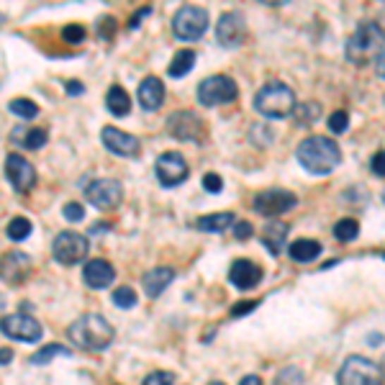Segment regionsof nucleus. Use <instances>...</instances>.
<instances>
[{
    "label": "nucleus",
    "mask_w": 385,
    "mask_h": 385,
    "mask_svg": "<svg viewBox=\"0 0 385 385\" xmlns=\"http://www.w3.org/2000/svg\"><path fill=\"white\" fill-rule=\"evenodd\" d=\"M295 157H298L300 167L306 172H311V175H329L336 164L342 162V152H339L334 139L314 134V136H306V139L298 144Z\"/></svg>",
    "instance_id": "1"
},
{
    "label": "nucleus",
    "mask_w": 385,
    "mask_h": 385,
    "mask_svg": "<svg viewBox=\"0 0 385 385\" xmlns=\"http://www.w3.org/2000/svg\"><path fill=\"white\" fill-rule=\"evenodd\" d=\"M67 336L75 347L85 352H103L114 342V326L100 314H85L78 321H72Z\"/></svg>",
    "instance_id": "2"
},
{
    "label": "nucleus",
    "mask_w": 385,
    "mask_h": 385,
    "mask_svg": "<svg viewBox=\"0 0 385 385\" xmlns=\"http://www.w3.org/2000/svg\"><path fill=\"white\" fill-rule=\"evenodd\" d=\"M383 29L378 23L362 21L355 29V34L350 36V42H347V59L352 64H357V67H365L372 59L378 62L380 49H383Z\"/></svg>",
    "instance_id": "3"
},
{
    "label": "nucleus",
    "mask_w": 385,
    "mask_h": 385,
    "mask_svg": "<svg viewBox=\"0 0 385 385\" xmlns=\"http://www.w3.org/2000/svg\"><path fill=\"white\" fill-rule=\"evenodd\" d=\"M295 108V93L283 82H267L255 93V111L264 118H286Z\"/></svg>",
    "instance_id": "4"
},
{
    "label": "nucleus",
    "mask_w": 385,
    "mask_h": 385,
    "mask_svg": "<svg viewBox=\"0 0 385 385\" xmlns=\"http://www.w3.org/2000/svg\"><path fill=\"white\" fill-rule=\"evenodd\" d=\"M336 385H383V367L367 357L352 355L339 367Z\"/></svg>",
    "instance_id": "5"
},
{
    "label": "nucleus",
    "mask_w": 385,
    "mask_h": 385,
    "mask_svg": "<svg viewBox=\"0 0 385 385\" xmlns=\"http://www.w3.org/2000/svg\"><path fill=\"white\" fill-rule=\"evenodd\" d=\"M208 29V11L198 6H183L172 18V34L183 42H195Z\"/></svg>",
    "instance_id": "6"
},
{
    "label": "nucleus",
    "mask_w": 385,
    "mask_h": 385,
    "mask_svg": "<svg viewBox=\"0 0 385 385\" xmlns=\"http://www.w3.org/2000/svg\"><path fill=\"white\" fill-rule=\"evenodd\" d=\"M236 98H239L236 82L226 75H211L198 85V103L206 108L224 106V103H231Z\"/></svg>",
    "instance_id": "7"
},
{
    "label": "nucleus",
    "mask_w": 385,
    "mask_h": 385,
    "mask_svg": "<svg viewBox=\"0 0 385 385\" xmlns=\"http://www.w3.org/2000/svg\"><path fill=\"white\" fill-rule=\"evenodd\" d=\"M87 236L78 234V231H62L57 234L54 244H51V255L59 264H78L87 257Z\"/></svg>",
    "instance_id": "8"
},
{
    "label": "nucleus",
    "mask_w": 385,
    "mask_h": 385,
    "mask_svg": "<svg viewBox=\"0 0 385 385\" xmlns=\"http://www.w3.org/2000/svg\"><path fill=\"white\" fill-rule=\"evenodd\" d=\"M295 203H298V195L291 190H286V188H267V190L257 192L255 195V211L257 214L267 216V219L280 216V214H288L291 208H295Z\"/></svg>",
    "instance_id": "9"
},
{
    "label": "nucleus",
    "mask_w": 385,
    "mask_h": 385,
    "mask_svg": "<svg viewBox=\"0 0 385 385\" xmlns=\"http://www.w3.org/2000/svg\"><path fill=\"white\" fill-rule=\"evenodd\" d=\"M85 198L90 200L95 208H100V211H114V208H118V203L123 200L121 183H118V180H111V178L93 180V183L85 188Z\"/></svg>",
    "instance_id": "10"
},
{
    "label": "nucleus",
    "mask_w": 385,
    "mask_h": 385,
    "mask_svg": "<svg viewBox=\"0 0 385 385\" xmlns=\"http://www.w3.org/2000/svg\"><path fill=\"white\" fill-rule=\"evenodd\" d=\"M244 39H247L244 16L236 11H226L216 23V42L221 44L224 49H236V47H242Z\"/></svg>",
    "instance_id": "11"
},
{
    "label": "nucleus",
    "mask_w": 385,
    "mask_h": 385,
    "mask_svg": "<svg viewBox=\"0 0 385 385\" xmlns=\"http://www.w3.org/2000/svg\"><path fill=\"white\" fill-rule=\"evenodd\" d=\"M190 170H188V162L183 154L178 152H164L157 159V180L162 188H175L180 183H185Z\"/></svg>",
    "instance_id": "12"
},
{
    "label": "nucleus",
    "mask_w": 385,
    "mask_h": 385,
    "mask_svg": "<svg viewBox=\"0 0 385 385\" xmlns=\"http://www.w3.org/2000/svg\"><path fill=\"white\" fill-rule=\"evenodd\" d=\"M167 131L180 142H200L206 134V126L192 111H178L167 118Z\"/></svg>",
    "instance_id": "13"
},
{
    "label": "nucleus",
    "mask_w": 385,
    "mask_h": 385,
    "mask_svg": "<svg viewBox=\"0 0 385 385\" xmlns=\"http://www.w3.org/2000/svg\"><path fill=\"white\" fill-rule=\"evenodd\" d=\"M3 334L18 342H39L44 336L42 324L29 314H13L3 319Z\"/></svg>",
    "instance_id": "14"
},
{
    "label": "nucleus",
    "mask_w": 385,
    "mask_h": 385,
    "mask_svg": "<svg viewBox=\"0 0 385 385\" xmlns=\"http://www.w3.org/2000/svg\"><path fill=\"white\" fill-rule=\"evenodd\" d=\"M6 175L11 180V185L18 192H29L36 185V170L31 167V162H26V157L21 154H8L6 157Z\"/></svg>",
    "instance_id": "15"
},
{
    "label": "nucleus",
    "mask_w": 385,
    "mask_h": 385,
    "mask_svg": "<svg viewBox=\"0 0 385 385\" xmlns=\"http://www.w3.org/2000/svg\"><path fill=\"white\" fill-rule=\"evenodd\" d=\"M100 139L106 144L108 152H114L118 157H136L139 154V139L121 128H114V126H106L100 131Z\"/></svg>",
    "instance_id": "16"
},
{
    "label": "nucleus",
    "mask_w": 385,
    "mask_h": 385,
    "mask_svg": "<svg viewBox=\"0 0 385 385\" xmlns=\"http://www.w3.org/2000/svg\"><path fill=\"white\" fill-rule=\"evenodd\" d=\"M259 280H262V267L252 262V259H236L231 264V270H228V283L236 286L239 291H250Z\"/></svg>",
    "instance_id": "17"
},
{
    "label": "nucleus",
    "mask_w": 385,
    "mask_h": 385,
    "mask_svg": "<svg viewBox=\"0 0 385 385\" xmlns=\"http://www.w3.org/2000/svg\"><path fill=\"white\" fill-rule=\"evenodd\" d=\"M31 275V259L23 252H8L3 257V280L11 286H18Z\"/></svg>",
    "instance_id": "18"
},
{
    "label": "nucleus",
    "mask_w": 385,
    "mask_h": 385,
    "mask_svg": "<svg viewBox=\"0 0 385 385\" xmlns=\"http://www.w3.org/2000/svg\"><path fill=\"white\" fill-rule=\"evenodd\" d=\"M116 278V270L114 264L106 262V259H90L85 264V270H82V280H85L87 286L93 288V291H103L114 283Z\"/></svg>",
    "instance_id": "19"
},
{
    "label": "nucleus",
    "mask_w": 385,
    "mask_h": 385,
    "mask_svg": "<svg viewBox=\"0 0 385 385\" xmlns=\"http://www.w3.org/2000/svg\"><path fill=\"white\" fill-rule=\"evenodd\" d=\"M136 98H139V106H142L144 111H157V108H162V103H164L162 80L154 78V75L144 78L139 90H136Z\"/></svg>",
    "instance_id": "20"
},
{
    "label": "nucleus",
    "mask_w": 385,
    "mask_h": 385,
    "mask_svg": "<svg viewBox=\"0 0 385 385\" xmlns=\"http://www.w3.org/2000/svg\"><path fill=\"white\" fill-rule=\"evenodd\" d=\"M286 239H288V224L283 221H270L262 228V234H259V242L264 244V250L270 252V255H280V252L286 250Z\"/></svg>",
    "instance_id": "21"
},
{
    "label": "nucleus",
    "mask_w": 385,
    "mask_h": 385,
    "mask_svg": "<svg viewBox=\"0 0 385 385\" xmlns=\"http://www.w3.org/2000/svg\"><path fill=\"white\" fill-rule=\"evenodd\" d=\"M172 280H175V270H172V267H154V270H149L142 278L144 293H147L149 298H157V295H162V291L170 286Z\"/></svg>",
    "instance_id": "22"
},
{
    "label": "nucleus",
    "mask_w": 385,
    "mask_h": 385,
    "mask_svg": "<svg viewBox=\"0 0 385 385\" xmlns=\"http://www.w3.org/2000/svg\"><path fill=\"white\" fill-rule=\"evenodd\" d=\"M236 224V216L234 214H208V216H200L195 221V228L206 231V234H221L226 228H231Z\"/></svg>",
    "instance_id": "23"
},
{
    "label": "nucleus",
    "mask_w": 385,
    "mask_h": 385,
    "mask_svg": "<svg viewBox=\"0 0 385 385\" xmlns=\"http://www.w3.org/2000/svg\"><path fill=\"white\" fill-rule=\"evenodd\" d=\"M321 247L316 239H298V242H293L288 247V255H291L293 262H314L316 257L321 255Z\"/></svg>",
    "instance_id": "24"
},
{
    "label": "nucleus",
    "mask_w": 385,
    "mask_h": 385,
    "mask_svg": "<svg viewBox=\"0 0 385 385\" xmlns=\"http://www.w3.org/2000/svg\"><path fill=\"white\" fill-rule=\"evenodd\" d=\"M106 106L114 116H126L131 111V98L121 85H111L106 95Z\"/></svg>",
    "instance_id": "25"
},
{
    "label": "nucleus",
    "mask_w": 385,
    "mask_h": 385,
    "mask_svg": "<svg viewBox=\"0 0 385 385\" xmlns=\"http://www.w3.org/2000/svg\"><path fill=\"white\" fill-rule=\"evenodd\" d=\"M192 64H195V51L180 49L175 51V57H172L170 67H167V75H170V78H185L188 72L192 70Z\"/></svg>",
    "instance_id": "26"
},
{
    "label": "nucleus",
    "mask_w": 385,
    "mask_h": 385,
    "mask_svg": "<svg viewBox=\"0 0 385 385\" xmlns=\"http://www.w3.org/2000/svg\"><path fill=\"white\" fill-rule=\"evenodd\" d=\"M31 231H34V226H31L29 219H23V216H16V219H11L6 226V234L13 239V242H23V239H29Z\"/></svg>",
    "instance_id": "27"
},
{
    "label": "nucleus",
    "mask_w": 385,
    "mask_h": 385,
    "mask_svg": "<svg viewBox=\"0 0 385 385\" xmlns=\"http://www.w3.org/2000/svg\"><path fill=\"white\" fill-rule=\"evenodd\" d=\"M70 357L72 352L64 347V344H47V347H42V350L36 352L34 357H31V362L34 365H47L49 360H54V357Z\"/></svg>",
    "instance_id": "28"
},
{
    "label": "nucleus",
    "mask_w": 385,
    "mask_h": 385,
    "mask_svg": "<svg viewBox=\"0 0 385 385\" xmlns=\"http://www.w3.org/2000/svg\"><path fill=\"white\" fill-rule=\"evenodd\" d=\"M357 234H360V224L355 219H342L334 224V236L339 242H355Z\"/></svg>",
    "instance_id": "29"
},
{
    "label": "nucleus",
    "mask_w": 385,
    "mask_h": 385,
    "mask_svg": "<svg viewBox=\"0 0 385 385\" xmlns=\"http://www.w3.org/2000/svg\"><path fill=\"white\" fill-rule=\"evenodd\" d=\"M8 111L16 116H21V118H34L36 114H39V108H36L34 100L29 98H13L11 103H8Z\"/></svg>",
    "instance_id": "30"
},
{
    "label": "nucleus",
    "mask_w": 385,
    "mask_h": 385,
    "mask_svg": "<svg viewBox=\"0 0 385 385\" xmlns=\"http://www.w3.org/2000/svg\"><path fill=\"white\" fill-rule=\"evenodd\" d=\"M47 139H49L47 128L34 126L23 134V147H26V149H42V147H47Z\"/></svg>",
    "instance_id": "31"
},
{
    "label": "nucleus",
    "mask_w": 385,
    "mask_h": 385,
    "mask_svg": "<svg viewBox=\"0 0 385 385\" xmlns=\"http://www.w3.org/2000/svg\"><path fill=\"white\" fill-rule=\"evenodd\" d=\"M303 372L298 370V367H283V370L278 372V378H275V383L272 385H303Z\"/></svg>",
    "instance_id": "32"
},
{
    "label": "nucleus",
    "mask_w": 385,
    "mask_h": 385,
    "mask_svg": "<svg viewBox=\"0 0 385 385\" xmlns=\"http://www.w3.org/2000/svg\"><path fill=\"white\" fill-rule=\"evenodd\" d=\"M347 126H350V114L347 111H334L329 116V131L331 134H344Z\"/></svg>",
    "instance_id": "33"
},
{
    "label": "nucleus",
    "mask_w": 385,
    "mask_h": 385,
    "mask_svg": "<svg viewBox=\"0 0 385 385\" xmlns=\"http://www.w3.org/2000/svg\"><path fill=\"white\" fill-rule=\"evenodd\" d=\"M114 303L118 308H134L136 306V293L128 286H121L118 291H114Z\"/></svg>",
    "instance_id": "34"
},
{
    "label": "nucleus",
    "mask_w": 385,
    "mask_h": 385,
    "mask_svg": "<svg viewBox=\"0 0 385 385\" xmlns=\"http://www.w3.org/2000/svg\"><path fill=\"white\" fill-rule=\"evenodd\" d=\"M85 36H87L85 26H80V23H70V26H64L62 29V39L67 44H82L85 42Z\"/></svg>",
    "instance_id": "35"
},
{
    "label": "nucleus",
    "mask_w": 385,
    "mask_h": 385,
    "mask_svg": "<svg viewBox=\"0 0 385 385\" xmlns=\"http://www.w3.org/2000/svg\"><path fill=\"white\" fill-rule=\"evenodd\" d=\"M142 385H175V375L172 372H164V370H157L147 375Z\"/></svg>",
    "instance_id": "36"
},
{
    "label": "nucleus",
    "mask_w": 385,
    "mask_h": 385,
    "mask_svg": "<svg viewBox=\"0 0 385 385\" xmlns=\"http://www.w3.org/2000/svg\"><path fill=\"white\" fill-rule=\"evenodd\" d=\"M62 216L67 219V221L78 224V221H82V219H85V208L80 206V203H67V206L62 208Z\"/></svg>",
    "instance_id": "37"
},
{
    "label": "nucleus",
    "mask_w": 385,
    "mask_h": 385,
    "mask_svg": "<svg viewBox=\"0 0 385 385\" xmlns=\"http://www.w3.org/2000/svg\"><path fill=\"white\" fill-rule=\"evenodd\" d=\"M257 306H259V300H242V303H234V306H231V319H242V316H247L250 311H255Z\"/></svg>",
    "instance_id": "38"
},
{
    "label": "nucleus",
    "mask_w": 385,
    "mask_h": 385,
    "mask_svg": "<svg viewBox=\"0 0 385 385\" xmlns=\"http://www.w3.org/2000/svg\"><path fill=\"white\" fill-rule=\"evenodd\" d=\"M203 188H206L208 192H221V188H224L221 175H216V172H206V175H203Z\"/></svg>",
    "instance_id": "39"
},
{
    "label": "nucleus",
    "mask_w": 385,
    "mask_h": 385,
    "mask_svg": "<svg viewBox=\"0 0 385 385\" xmlns=\"http://www.w3.org/2000/svg\"><path fill=\"white\" fill-rule=\"evenodd\" d=\"M98 31H100V36H103V39H114L116 21H114V18H103V21H100V26H98Z\"/></svg>",
    "instance_id": "40"
},
{
    "label": "nucleus",
    "mask_w": 385,
    "mask_h": 385,
    "mask_svg": "<svg viewBox=\"0 0 385 385\" xmlns=\"http://www.w3.org/2000/svg\"><path fill=\"white\" fill-rule=\"evenodd\" d=\"M234 234H236V239H250L252 234H255V231H252V224L250 221H239L236 224V228H234Z\"/></svg>",
    "instance_id": "41"
},
{
    "label": "nucleus",
    "mask_w": 385,
    "mask_h": 385,
    "mask_svg": "<svg viewBox=\"0 0 385 385\" xmlns=\"http://www.w3.org/2000/svg\"><path fill=\"white\" fill-rule=\"evenodd\" d=\"M149 13H152V6H144L142 11H139V13H134L131 18H128V29H131V31L139 29V21H142L144 16H149Z\"/></svg>",
    "instance_id": "42"
},
{
    "label": "nucleus",
    "mask_w": 385,
    "mask_h": 385,
    "mask_svg": "<svg viewBox=\"0 0 385 385\" xmlns=\"http://www.w3.org/2000/svg\"><path fill=\"white\" fill-rule=\"evenodd\" d=\"M372 172H375V175H383V178H385V149L378 152V154L372 157Z\"/></svg>",
    "instance_id": "43"
},
{
    "label": "nucleus",
    "mask_w": 385,
    "mask_h": 385,
    "mask_svg": "<svg viewBox=\"0 0 385 385\" xmlns=\"http://www.w3.org/2000/svg\"><path fill=\"white\" fill-rule=\"evenodd\" d=\"M82 90H85V87H82V82H78V80H70V82H67V93L70 95H82Z\"/></svg>",
    "instance_id": "44"
},
{
    "label": "nucleus",
    "mask_w": 385,
    "mask_h": 385,
    "mask_svg": "<svg viewBox=\"0 0 385 385\" xmlns=\"http://www.w3.org/2000/svg\"><path fill=\"white\" fill-rule=\"evenodd\" d=\"M375 72H378L380 78L385 80V51H383V54H380V57H378V62H375Z\"/></svg>",
    "instance_id": "45"
},
{
    "label": "nucleus",
    "mask_w": 385,
    "mask_h": 385,
    "mask_svg": "<svg viewBox=\"0 0 385 385\" xmlns=\"http://www.w3.org/2000/svg\"><path fill=\"white\" fill-rule=\"evenodd\" d=\"M239 385H262V380L257 378V375H247V378H242V383Z\"/></svg>",
    "instance_id": "46"
},
{
    "label": "nucleus",
    "mask_w": 385,
    "mask_h": 385,
    "mask_svg": "<svg viewBox=\"0 0 385 385\" xmlns=\"http://www.w3.org/2000/svg\"><path fill=\"white\" fill-rule=\"evenodd\" d=\"M106 228H108V224H95V226L90 228V234H103Z\"/></svg>",
    "instance_id": "47"
},
{
    "label": "nucleus",
    "mask_w": 385,
    "mask_h": 385,
    "mask_svg": "<svg viewBox=\"0 0 385 385\" xmlns=\"http://www.w3.org/2000/svg\"><path fill=\"white\" fill-rule=\"evenodd\" d=\"M0 352H3V365H8L11 360H13V352L11 350H0Z\"/></svg>",
    "instance_id": "48"
},
{
    "label": "nucleus",
    "mask_w": 385,
    "mask_h": 385,
    "mask_svg": "<svg viewBox=\"0 0 385 385\" xmlns=\"http://www.w3.org/2000/svg\"><path fill=\"white\" fill-rule=\"evenodd\" d=\"M208 385H226V383H221V380H211Z\"/></svg>",
    "instance_id": "49"
},
{
    "label": "nucleus",
    "mask_w": 385,
    "mask_h": 385,
    "mask_svg": "<svg viewBox=\"0 0 385 385\" xmlns=\"http://www.w3.org/2000/svg\"><path fill=\"white\" fill-rule=\"evenodd\" d=\"M380 367H383V375H385V357H383V362H380Z\"/></svg>",
    "instance_id": "50"
},
{
    "label": "nucleus",
    "mask_w": 385,
    "mask_h": 385,
    "mask_svg": "<svg viewBox=\"0 0 385 385\" xmlns=\"http://www.w3.org/2000/svg\"><path fill=\"white\" fill-rule=\"evenodd\" d=\"M383 203H385V192H383Z\"/></svg>",
    "instance_id": "51"
},
{
    "label": "nucleus",
    "mask_w": 385,
    "mask_h": 385,
    "mask_svg": "<svg viewBox=\"0 0 385 385\" xmlns=\"http://www.w3.org/2000/svg\"><path fill=\"white\" fill-rule=\"evenodd\" d=\"M383 259H385V252H383Z\"/></svg>",
    "instance_id": "52"
}]
</instances>
